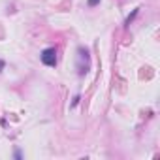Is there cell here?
I'll use <instances>...</instances> for the list:
<instances>
[{
  "instance_id": "cell-1",
  "label": "cell",
  "mask_w": 160,
  "mask_h": 160,
  "mask_svg": "<svg viewBox=\"0 0 160 160\" xmlns=\"http://www.w3.org/2000/svg\"><path fill=\"white\" fill-rule=\"evenodd\" d=\"M77 73L79 75H83L87 70H89V53H87V49H83V47H79L77 49Z\"/></svg>"
},
{
  "instance_id": "cell-2",
  "label": "cell",
  "mask_w": 160,
  "mask_h": 160,
  "mask_svg": "<svg viewBox=\"0 0 160 160\" xmlns=\"http://www.w3.org/2000/svg\"><path fill=\"white\" fill-rule=\"evenodd\" d=\"M40 58H42V62H43L45 66H55V64H57V49H55V47L43 49L42 55H40Z\"/></svg>"
},
{
  "instance_id": "cell-3",
  "label": "cell",
  "mask_w": 160,
  "mask_h": 160,
  "mask_svg": "<svg viewBox=\"0 0 160 160\" xmlns=\"http://www.w3.org/2000/svg\"><path fill=\"white\" fill-rule=\"evenodd\" d=\"M98 2H100V0H89V6H91V8H92V6H96V4H98Z\"/></svg>"
},
{
  "instance_id": "cell-4",
  "label": "cell",
  "mask_w": 160,
  "mask_h": 160,
  "mask_svg": "<svg viewBox=\"0 0 160 160\" xmlns=\"http://www.w3.org/2000/svg\"><path fill=\"white\" fill-rule=\"evenodd\" d=\"M0 70H4V60H0Z\"/></svg>"
}]
</instances>
